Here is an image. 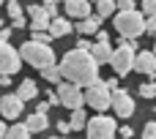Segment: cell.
Masks as SVG:
<instances>
[{
  "instance_id": "1",
  "label": "cell",
  "mask_w": 156,
  "mask_h": 139,
  "mask_svg": "<svg viewBox=\"0 0 156 139\" xmlns=\"http://www.w3.org/2000/svg\"><path fill=\"white\" fill-rule=\"evenodd\" d=\"M58 68H60V76L66 82H74L80 87H88V85H93L99 79V63L93 60L90 52L77 49V46L63 55V60H60Z\"/></svg>"
},
{
  "instance_id": "2",
  "label": "cell",
  "mask_w": 156,
  "mask_h": 139,
  "mask_svg": "<svg viewBox=\"0 0 156 139\" xmlns=\"http://www.w3.org/2000/svg\"><path fill=\"white\" fill-rule=\"evenodd\" d=\"M19 57H22V63H30L33 68H47V66H55V49L49 46V44H38V41H25L22 46H19Z\"/></svg>"
},
{
  "instance_id": "3",
  "label": "cell",
  "mask_w": 156,
  "mask_h": 139,
  "mask_svg": "<svg viewBox=\"0 0 156 139\" xmlns=\"http://www.w3.org/2000/svg\"><path fill=\"white\" fill-rule=\"evenodd\" d=\"M115 30H118L121 38H129V41L140 38L145 33V16H143V11H137V8H132V11H115Z\"/></svg>"
},
{
  "instance_id": "4",
  "label": "cell",
  "mask_w": 156,
  "mask_h": 139,
  "mask_svg": "<svg viewBox=\"0 0 156 139\" xmlns=\"http://www.w3.org/2000/svg\"><path fill=\"white\" fill-rule=\"evenodd\" d=\"M134 57H137V44L123 38L118 44V49H112V57H110V66H112L115 76H129L134 71Z\"/></svg>"
},
{
  "instance_id": "5",
  "label": "cell",
  "mask_w": 156,
  "mask_h": 139,
  "mask_svg": "<svg viewBox=\"0 0 156 139\" xmlns=\"http://www.w3.org/2000/svg\"><path fill=\"white\" fill-rule=\"evenodd\" d=\"M82 93H85V104H88L90 109H96V112H104V109H110L112 90L107 87V82L96 79V82H93V85H88Z\"/></svg>"
},
{
  "instance_id": "6",
  "label": "cell",
  "mask_w": 156,
  "mask_h": 139,
  "mask_svg": "<svg viewBox=\"0 0 156 139\" xmlns=\"http://www.w3.org/2000/svg\"><path fill=\"white\" fill-rule=\"evenodd\" d=\"M85 134H88V139H115L118 123L110 115H93L85 126Z\"/></svg>"
},
{
  "instance_id": "7",
  "label": "cell",
  "mask_w": 156,
  "mask_h": 139,
  "mask_svg": "<svg viewBox=\"0 0 156 139\" xmlns=\"http://www.w3.org/2000/svg\"><path fill=\"white\" fill-rule=\"evenodd\" d=\"M58 98H60V104L69 107V109H80V107L85 104L82 87L74 85V82H58Z\"/></svg>"
},
{
  "instance_id": "8",
  "label": "cell",
  "mask_w": 156,
  "mask_h": 139,
  "mask_svg": "<svg viewBox=\"0 0 156 139\" xmlns=\"http://www.w3.org/2000/svg\"><path fill=\"white\" fill-rule=\"evenodd\" d=\"M22 66V57H19V49H14L8 41L0 38V74H16Z\"/></svg>"
},
{
  "instance_id": "9",
  "label": "cell",
  "mask_w": 156,
  "mask_h": 139,
  "mask_svg": "<svg viewBox=\"0 0 156 139\" xmlns=\"http://www.w3.org/2000/svg\"><path fill=\"white\" fill-rule=\"evenodd\" d=\"M110 109L118 115V117H123V120H129L132 115H134V98L129 96V90H112V101H110Z\"/></svg>"
},
{
  "instance_id": "10",
  "label": "cell",
  "mask_w": 156,
  "mask_h": 139,
  "mask_svg": "<svg viewBox=\"0 0 156 139\" xmlns=\"http://www.w3.org/2000/svg\"><path fill=\"white\" fill-rule=\"evenodd\" d=\"M25 112V101L16 96V93H8L0 98V117L5 120H19V115Z\"/></svg>"
},
{
  "instance_id": "11",
  "label": "cell",
  "mask_w": 156,
  "mask_h": 139,
  "mask_svg": "<svg viewBox=\"0 0 156 139\" xmlns=\"http://www.w3.org/2000/svg\"><path fill=\"white\" fill-rule=\"evenodd\" d=\"M134 71H140V74H145V76H156V55L151 49H145V52H137V57H134Z\"/></svg>"
},
{
  "instance_id": "12",
  "label": "cell",
  "mask_w": 156,
  "mask_h": 139,
  "mask_svg": "<svg viewBox=\"0 0 156 139\" xmlns=\"http://www.w3.org/2000/svg\"><path fill=\"white\" fill-rule=\"evenodd\" d=\"M63 11L71 19H85L90 16V0H63Z\"/></svg>"
},
{
  "instance_id": "13",
  "label": "cell",
  "mask_w": 156,
  "mask_h": 139,
  "mask_svg": "<svg viewBox=\"0 0 156 139\" xmlns=\"http://www.w3.org/2000/svg\"><path fill=\"white\" fill-rule=\"evenodd\" d=\"M74 30L85 38V36H96L99 30H101V16L99 14H90V16H85V19H80L77 25H74Z\"/></svg>"
},
{
  "instance_id": "14",
  "label": "cell",
  "mask_w": 156,
  "mask_h": 139,
  "mask_svg": "<svg viewBox=\"0 0 156 139\" xmlns=\"http://www.w3.org/2000/svg\"><path fill=\"white\" fill-rule=\"evenodd\" d=\"M74 30V25L66 19V16H55L52 22H49V36L52 38H63V36H69Z\"/></svg>"
},
{
  "instance_id": "15",
  "label": "cell",
  "mask_w": 156,
  "mask_h": 139,
  "mask_svg": "<svg viewBox=\"0 0 156 139\" xmlns=\"http://www.w3.org/2000/svg\"><path fill=\"white\" fill-rule=\"evenodd\" d=\"M25 126H27V131H30V134H41V131H47V128H49V120H47V115L33 112V115H27Z\"/></svg>"
},
{
  "instance_id": "16",
  "label": "cell",
  "mask_w": 156,
  "mask_h": 139,
  "mask_svg": "<svg viewBox=\"0 0 156 139\" xmlns=\"http://www.w3.org/2000/svg\"><path fill=\"white\" fill-rule=\"evenodd\" d=\"M90 55H93V60L101 66V63H110V57H112V46H110V41H96L93 46H90Z\"/></svg>"
},
{
  "instance_id": "17",
  "label": "cell",
  "mask_w": 156,
  "mask_h": 139,
  "mask_svg": "<svg viewBox=\"0 0 156 139\" xmlns=\"http://www.w3.org/2000/svg\"><path fill=\"white\" fill-rule=\"evenodd\" d=\"M49 22H52V16L47 14V8H41L36 16H30V22H27V27L36 33V30H49Z\"/></svg>"
},
{
  "instance_id": "18",
  "label": "cell",
  "mask_w": 156,
  "mask_h": 139,
  "mask_svg": "<svg viewBox=\"0 0 156 139\" xmlns=\"http://www.w3.org/2000/svg\"><path fill=\"white\" fill-rule=\"evenodd\" d=\"M16 96H19L22 101H30V98H36V96H38V87H36V82H33V79H22V85H19Z\"/></svg>"
},
{
  "instance_id": "19",
  "label": "cell",
  "mask_w": 156,
  "mask_h": 139,
  "mask_svg": "<svg viewBox=\"0 0 156 139\" xmlns=\"http://www.w3.org/2000/svg\"><path fill=\"white\" fill-rule=\"evenodd\" d=\"M69 126H71V131H82V128L88 126V115H85L82 107H80V109H71V120H69Z\"/></svg>"
},
{
  "instance_id": "20",
  "label": "cell",
  "mask_w": 156,
  "mask_h": 139,
  "mask_svg": "<svg viewBox=\"0 0 156 139\" xmlns=\"http://www.w3.org/2000/svg\"><path fill=\"white\" fill-rule=\"evenodd\" d=\"M115 11H118L115 0H96V14H99L101 19H107V16H115Z\"/></svg>"
},
{
  "instance_id": "21",
  "label": "cell",
  "mask_w": 156,
  "mask_h": 139,
  "mask_svg": "<svg viewBox=\"0 0 156 139\" xmlns=\"http://www.w3.org/2000/svg\"><path fill=\"white\" fill-rule=\"evenodd\" d=\"M5 139H30V131L25 123H14L11 128H5Z\"/></svg>"
},
{
  "instance_id": "22",
  "label": "cell",
  "mask_w": 156,
  "mask_h": 139,
  "mask_svg": "<svg viewBox=\"0 0 156 139\" xmlns=\"http://www.w3.org/2000/svg\"><path fill=\"white\" fill-rule=\"evenodd\" d=\"M41 76H44L47 82H52V85L63 82V76H60V68H58V66H47V68H41Z\"/></svg>"
},
{
  "instance_id": "23",
  "label": "cell",
  "mask_w": 156,
  "mask_h": 139,
  "mask_svg": "<svg viewBox=\"0 0 156 139\" xmlns=\"http://www.w3.org/2000/svg\"><path fill=\"white\" fill-rule=\"evenodd\" d=\"M140 96H143V98H156V82L140 85Z\"/></svg>"
},
{
  "instance_id": "24",
  "label": "cell",
  "mask_w": 156,
  "mask_h": 139,
  "mask_svg": "<svg viewBox=\"0 0 156 139\" xmlns=\"http://www.w3.org/2000/svg\"><path fill=\"white\" fill-rule=\"evenodd\" d=\"M33 41H38V44H52L55 38L49 36V30H36V33H33Z\"/></svg>"
},
{
  "instance_id": "25",
  "label": "cell",
  "mask_w": 156,
  "mask_h": 139,
  "mask_svg": "<svg viewBox=\"0 0 156 139\" xmlns=\"http://www.w3.org/2000/svg\"><path fill=\"white\" fill-rule=\"evenodd\" d=\"M140 11H143V16H154L156 14V0H143Z\"/></svg>"
},
{
  "instance_id": "26",
  "label": "cell",
  "mask_w": 156,
  "mask_h": 139,
  "mask_svg": "<svg viewBox=\"0 0 156 139\" xmlns=\"http://www.w3.org/2000/svg\"><path fill=\"white\" fill-rule=\"evenodd\" d=\"M5 8H8V16H11V19H19V16H22V5H19V0H16V3H5Z\"/></svg>"
},
{
  "instance_id": "27",
  "label": "cell",
  "mask_w": 156,
  "mask_h": 139,
  "mask_svg": "<svg viewBox=\"0 0 156 139\" xmlns=\"http://www.w3.org/2000/svg\"><path fill=\"white\" fill-rule=\"evenodd\" d=\"M143 139H156V120H154V123H148V126L143 128Z\"/></svg>"
},
{
  "instance_id": "28",
  "label": "cell",
  "mask_w": 156,
  "mask_h": 139,
  "mask_svg": "<svg viewBox=\"0 0 156 139\" xmlns=\"http://www.w3.org/2000/svg\"><path fill=\"white\" fill-rule=\"evenodd\" d=\"M145 33H154L156 36V14L154 16H145Z\"/></svg>"
},
{
  "instance_id": "29",
  "label": "cell",
  "mask_w": 156,
  "mask_h": 139,
  "mask_svg": "<svg viewBox=\"0 0 156 139\" xmlns=\"http://www.w3.org/2000/svg\"><path fill=\"white\" fill-rule=\"evenodd\" d=\"M47 104H49V107H58V104H60L58 90H47Z\"/></svg>"
},
{
  "instance_id": "30",
  "label": "cell",
  "mask_w": 156,
  "mask_h": 139,
  "mask_svg": "<svg viewBox=\"0 0 156 139\" xmlns=\"http://www.w3.org/2000/svg\"><path fill=\"white\" fill-rule=\"evenodd\" d=\"M115 5H118V11H132L134 0H115Z\"/></svg>"
},
{
  "instance_id": "31",
  "label": "cell",
  "mask_w": 156,
  "mask_h": 139,
  "mask_svg": "<svg viewBox=\"0 0 156 139\" xmlns=\"http://www.w3.org/2000/svg\"><path fill=\"white\" fill-rule=\"evenodd\" d=\"M22 27H27L25 16H19V19H11V30H22Z\"/></svg>"
},
{
  "instance_id": "32",
  "label": "cell",
  "mask_w": 156,
  "mask_h": 139,
  "mask_svg": "<svg viewBox=\"0 0 156 139\" xmlns=\"http://www.w3.org/2000/svg\"><path fill=\"white\" fill-rule=\"evenodd\" d=\"M58 131H60V137H66V134L71 131V126H69L66 120H60V123H58Z\"/></svg>"
},
{
  "instance_id": "33",
  "label": "cell",
  "mask_w": 156,
  "mask_h": 139,
  "mask_svg": "<svg viewBox=\"0 0 156 139\" xmlns=\"http://www.w3.org/2000/svg\"><path fill=\"white\" fill-rule=\"evenodd\" d=\"M118 134H121V139H132V137H134V131H132L129 126H123V128H121Z\"/></svg>"
},
{
  "instance_id": "34",
  "label": "cell",
  "mask_w": 156,
  "mask_h": 139,
  "mask_svg": "<svg viewBox=\"0 0 156 139\" xmlns=\"http://www.w3.org/2000/svg\"><path fill=\"white\" fill-rule=\"evenodd\" d=\"M41 8H44V5H38V3H30V5H27V14H30V16H36Z\"/></svg>"
},
{
  "instance_id": "35",
  "label": "cell",
  "mask_w": 156,
  "mask_h": 139,
  "mask_svg": "<svg viewBox=\"0 0 156 139\" xmlns=\"http://www.w3.org/2000/svg\"><path fill=\"white\" fill-rule=\"evenodd\" d=\"M90 46H93V44H90L88 38H80V44H77V49H85V52H90Z\"/></svg>"
},
{
  "instance_id": "36",
  "label": "cell",
  "mask_w": 156,
  "mask_h": 139,
  "mask_svg": "<svg viewBox=\"0 0 156 139\" xmlns=\"http://www.w3.org/2000/svg\"><path fill=\"white\" fill-rule=\"evenodd\" d=\"M0 87H11V76L8 74H0Z\"/></svg>"
},
{
  "instance_id": "37",
  "label": "cell",
  "mask_w": 156,
  "mask_h": 139,
  "mask_svg": "<svg viewBox=\"0 0 156 139\" xmlns=\"http://www.w3.org/2000/svg\"><path fill=\"white\" fill-rule=\"evenodd\" d=\"M36 112H41V115H47V112H49V104H47V101H38V107H36Z\"/></svg>"
},
{
  "instance_id": "38",
  "label": "cell",
  "mask_w": 156,
  "mask_h": 139,
  "mask_svg": "<svg viewBox=\"0 0 156 139\" xmlns=\"http://www.w3.org/2000/svg\"><path fill=\"white\" fill-rule=\"evenodd\" d=\"M96 41H101V44H104V41H110V36H107V30H99V33H96Z\"/></svg>"
},
{
  "instance_id": "39",
  "label": "cell",
  "mask_w": 156,
  "mask_h": 139,
  "mask_svg": "<svg viewBox=\"0 0 156 139\" xmlns=\"http://www.w3.org/2000/svg\"><path fill=\"white\" fill-rule=\"evenodd\" d=\"M0 38L8 41V38H11V27H0Z\"/></svg>"
},
{
  "instance_id": "40",
  "label": "cell",
  "mask_w": 156,
  "mask_h": 139,
  "mask_svg": "<svg viewBox=\"0 0 156 139\" xmlns=\"http://www.w3.org/2000/svg\"><path fill=\"white\" fill-rule=\"evenodd\" d=\"M107 87H110V90H118V76H112V79H107Z\"/></svg>"
},
{
  "instance_id": "41",
  "label": "cell",
  "mask_w": 156,
  "mask_h": 139,
  "mask_svg": "<svg viewBox=\"0 0 156 139\" xmlns=\"http://www.w3.org/2000/svg\"><path fill=\"white\" fill-rule=\"evenodd\" d=\"M44 3V8H49V5H58V0H41Z\"/></svg>"
},
{
  "instance_id": "42",
  "label": "cell",
  "mask_w": 156,
  "mask_h": 139,
  "mask_svg": "<svg viewBox=\"0 0 156 139\" xmlns=\"http://www.w3.org/2000/svg\"><path fill=\"white\" fill-rule=\"evenodd\" d=\"M0 139H5V123L0 120Z\"/></svg>"
},
{
  "instance_id": "43",
  "label": "cell",
  "mask_w": 156,
  "mask_h": 139,
  "mask_svg": "<svg viewBox=\"0 0 156 139\" xmlns=\"http://www.w3.org/2000/svg\"><path fill=\"white\" fill-rule=\"evenodd\" d=\"M0 27H5V22H3V16H0Z\"/></svg>"
},
{
  "instance_id": "44",
  "label": "cell",
  "mask_w": 156,
  "mask_h": 139,
  "mask_svg": "<svg viewBox=\"0 0 156 139\" xmlns=\"http://www.w3.org/2000/svg\"><path fill=\"white\" fill-rule=\"evenodd\" d=\"M49 139H66V137H49Z\"/></svg>"
},
{
  "instance_id": "45",
  "label": "cell",
  "mask_w": 156,
  "mask_h": 139,
  "mask_svg": "<svg viewBox=\"0 0 156 139\" xmlns=\"http://www.w3.org/2000/svg\"><path fill=\"white\" fill-rule=\"evenodd\" d=\"M5 3H16V0H5Z\"/></svg>"
},
{
  "instance_id": "46",
  "label": "cell",
  "mask_w": 156,
  "mask_h": 139,
  "mask_svg": "<svg viewBox=\"0 0 156 139\" xmlns=\"http://www.w3.org/2000/svg\"><path fill=\"white\" fill-rule=\"evenodd\" d=\"M0 5H5V0H0Z\"/></svg>"
},
{
  "instance_id": "47",
  "label": "cell",
  "mask_w": 156,
  "mask_h": 139,
  "mask_svg": "<svg viewBox=\"0 0 156 139\" xmlns=\"http://www.w3.org/2000/svg\"><path fill=\"white\" fill-rule=\"evenodd\" d=\"M154 55H156V44H154Z\"/></svg>"
},
{
  "instance_id": "48",
  "label": "cell",
  "mask_w": 156,
  "mask_h": 139,
  "mask_svg": "<svg viewBox=\"0 0 156 139\" xmlns=\"http://www.w3.org/2000/svg\"><path fill=\"white\" fill-rule=\"evenodd\" d=\"M90 3H96V0H90Z\"/></svg>"
},
{
  "instance_id": "49",
  "label": "cell",
  "mask_w": 156,
  "mask_h": 139,
  "mask_svg": "<svg viewBox=\"0 0 156 139\" xmlns=\"http://www.w3.org/2000/svg\"><path fill=\"white\" fill-rule=\"evenodd\" d=\"M154 115H156V112H154Z\"/></svg>"
}]
</instances>
